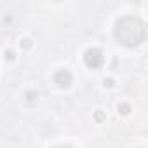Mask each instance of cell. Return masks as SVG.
Instances as JSON below:
<instances>
[{
    "label": "cell",
    "mask_w": 148,
    "mask_h": 148,
    "mask_svg": "<svg viewBox=\"0 0 148 148\" xmlns=\"http://www.w3.org/2000/svg\"><path fill=\"white\" fill-rule=\"evenodd\" d=\"M54 82L59 87H70V84L73 82V75L68 70H59V71H56V75H54Z\"/></svg>",
    "instance_id": "3957f363"
},
{
    "label": "cell",
    "mask_w": 148,
    "mask_h": 148,
    "mask_svg": "<svg viewBox=\"0 0 148 148\" xmlns=\"http://www.w3.org/2000/svg\"><path fill=\"white\" fill-rule=\"evenodd\" d=\"M32 45V40H28V38H25V40H21V47H25V49H28Z\"/></svg>",
    "instance_id": "5b68a950"
},
{
    "label": "cell",
    "mask_w": 148,
    "mask_h": 148,
    "mask_svg": "<svg viewBox=\"0 0 148 148\" xmlns=\"http://www.w3.org/2000/svg\"><path fill=\"white\" fill-rule=\"evenodd\" d=\"M105 86H108V87H112V86H113V80H112V79H108V80L105 79Z\"/></svg>",
    "instance_id": "ba28073f"
},
{
    "label": "cell",
    "mask_w": 148,
    "mask_h": 148,
    "mask_svg": "<svg viewBox=\"0 0 148 148\" xmlns=\"http://www.w3.org/2000/svg\"><path fill=\"white\" fill-rule=\"evenodd\" d=\"M54 148H70V146H54Z\"/></svg>",
    "instance_id": "9c48e42d"
},
{
    "label": "cell",
    "mask_w": 148,
    "mask_h": 148,
    "mask_svg": "<svg viewBox=\"0 0 148 148\" xmlns=\"http://www.w3.org/2000/svg\"><path fill=\"white\" fill-rule=\"evenodd\" d=\"M84 61H86V64H87L89 68H99V66L103 64V61H105L103 51H101V49H96V47L87 49L86 54H84Z\"/></svg>",
    "instance_id": "7a4b0ae2"
},
{
    "label": "cell",
    "mask_w": 148,
    "mask_h": 148,
    "mask_svg": "<svg viewBox=\"0 0 148 148\" xmlns=\"http://www.w3.org/2000/svg\"><path fill=\"white\" fill-rule=\"evenodd\" d=\"M96 120H98V122H101V120H103V113H101V110H98V112H96Z\"/></svg>",
    "instance_id": "8992f818"
},
{
    "label": "cell",
    "mask_w": 148,
    "mask_h": 148,
    "mask_svg": "<svg viewBox=\"0 0 148 148\" xmlns=\"http://www.w3.org/2000/svg\"><path fill=\"white\" fill-rule=\"evenodd\" d=\"M129 112H131V106H129V105H125V103L119 105V113H122V115H129Z\"/></svg>",
    "instance_id": "277c9868"
},
{
    "label": "cell",
    "mask_w": 148,
    "mask_h": 148,
    "mask_svg": "<svg viewBox=\"0 0 148 148\" xmlns=\"http://www.w3.org/2000/svg\"><path fill=\"white\" fill-rule=\"evenodd\" d=\"M115 38L125 47H136L145 40V25L139 18L124 16L115 25Z\"/></svg>",
    "instance_id": "6da1fadb"
},
{
    "label": "cell",
    "mask_w": 148,
    "mask_h": 148,
    "mask_svg": "<svg viewBox=\"0 0 148 148\" xmlns=\"http://www.w3.org/2000/svg\"><path fill=\"white\" fill-rule=\"evenodd\" d=\"M5 54H7V59H14V52L12 51H7Z\"/></svg>",
    "instance_id": "52a82bcc"
}]
</instances>
